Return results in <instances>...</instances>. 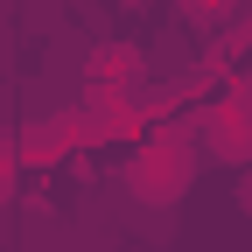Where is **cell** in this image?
<instances>
[{"mask_svg": "<svg viewBox=\"0 0 252 252\" xmlns=\"http://www.w3.org/2000/svg\"><path fill=\"white\" fill-rule=\"evenodd\" d=\"M189 182H196V147L182 133H154L133 161H126V196L147 203V210H168L189 196Z\"/></svg>", "mask_w": 252, "mask_h": 252, "instance_id": "1", "label": "cell"}, {"mask_svg": "<svg viewBox=\"0 0 252 252\" xmlns=\"http://www.w3.org/2000/svg\"><path fill=\"white\" fill-rule=\"evenodd\" d=\"M203 154L231 161V168L252 161V91H231V98H217L203 112Z\"/></svg>", "mask_w": 252, "mask_h": 252, "instance_id": "2", "label": "cell"}, {"mask_svg": "<svg viewBox=\"0 0 252 252\" xmlns=\"http://www.w3.org/2000/svg\"><path fill=\"white\" fill-rule=\"evenodd\" d=\"M140 84V49L133 42H98L91 49V91H133Z\"/></svg>", "mask_w": 252, "mask_h": 252, "instance_id": "3", "label": "cell"}, {"mask_svg": "<svg viewBox=\"0 0 252 252\" xmlns=\"http://www.w3.org/2000/svg\"><path fill=\"white\" fill-rule=\"evenodd\" d=\"M175 7L196 21V28H217V21H231V7H238V0H175Z\"/></svg>", "mask_w": 252, "mask_h": 252, "instance_id": "4", "label": "cell"}, {"mask_svg": "<svg viewBox=\"0 0 252 252\" xmlns=\"http://www.w3.org/2000/svg\"><path fill=\"white\" fill-rule=\"evenodd\" d=\"M7 168H14V154H7V140H0V196L14 189V175H7Z\"/></svg>", "mask_w": 252, "mask_h": 252, "instance_id": "5", "label": "cell"}, {"mask_svg": "<svg viewBox=\"0 0 252 252\" xmlns=\"http://www.w3.org/2000/svg\"><path fill=\"white\" fill-rule=\"evenodd\" d=\"M238 210L252 217V175H238Z\"/></svg>", "mask_w": 252, "mask_h": 252, "instance_id": "6", "label": "cell"}]
</instances>
